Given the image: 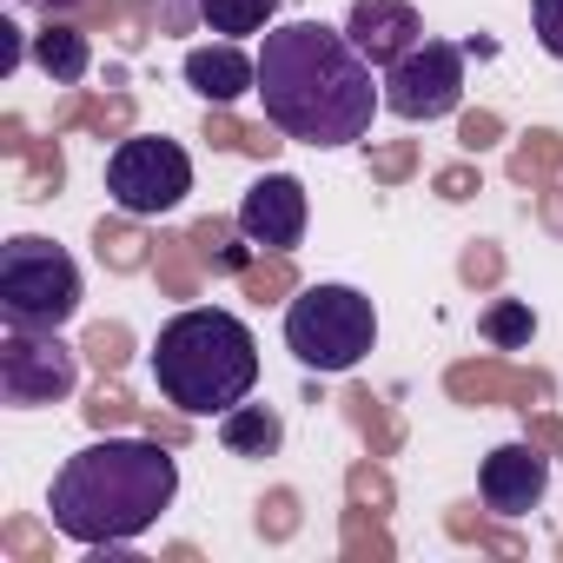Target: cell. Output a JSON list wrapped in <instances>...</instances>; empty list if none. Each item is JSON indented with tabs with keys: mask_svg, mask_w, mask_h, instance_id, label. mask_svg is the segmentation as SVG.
Returning <instances> with one entry per match:
<instances>
[{
	"mask_svg": "<svg viewBox=\"0 0 563 563\" xmlns=\"http://www.w3.org/2000/svg\"><path fill=\"white\" fill-rule=\"evenodd\" d=\"M530 27L550 60H563V0H530Z\"/></svg>",
	"mask_w": 563,
	"mask_h": 563,
	"instance_id": "17",
	"label": "cell"
},
{
	"mask_svg": "<svg viewBox=\"0 0 563 563\" xmlns=\"http://www.w3.org/2000/svg\"><path fill=\"white\" fill-rule=\"evenodd\" d=\"M186 87L212 107H232L245 93H258V54H245L239 41H212L186 54Z\"/></svg>",
	"mask_w": 563,
	"mask_h": 563,
	"instance_id": "12",
	"label": "cell"
},
{
	"mask_svg": "<svg viewBox=\"0 0 563 563\" xmlns=\"http://www.w3.org/2000/svg\"><path fill=\"white\" fill-rule=\"evenodd\" d=\"M457 100H464V47L457 41H418L411 54H398L391 67H385V113H398V120H444V113H457Z\"/></svg>",
	"mask_w": 563,
	"mask_h": 563,
	"instance_id": "8",
	"label": "cell"
},
{
	"mask_svg": "<svg viewBox=\"0 0 563 563\" xmlns=\"http://www.w3.org/2000/svg\"><path fill=\"white\" fill-rule=\"evenodd\" d=\"M543 490H550V457H543L537 444H497V451L484 457V471H477V497H484L497 517L537 510Z\"/></svg>",
	"mask_w": 563,
	"mask_h": 563,
	"instance_id": "10",
	"label": "cell"
},
{
	"mask_svg": "<svg viewBox=\"0 0 563 563\" xmlns=\"http://www.w3.org/2000/svg\"><path fill=\"white\" fill-rule=\"evenodd\" d=\"M219 444L232 457H272L286 444V424H278L272 405H232V411H219Z\"/></svg>",
	"mask_w": 563,
	"mask_h": 563,
	"instance_id": "13",
	"label": "cell"
},
{
	"mask_svg": "<svg viewBox=\"0 0 563 563\" xmlns=\"http://www.w3.org/2000/svg\"><path fill=\"white\" fill-rule=\"evenodd\" d=\"M107 192L126 219H159L173 212L186 192H192V159L179 140H159V133H133L113 146L107 159Z\"/></svg>",
	"mask_w": 563,
	"mask_h": 563,
	"instance_id": "6",
	"label": "cell"
},
{
	"mask_svg": "<svg viewBox=\"0 0 563 563\" xmlns=\"http://www.w3.org/2000/svg\"><path fill=\"white\" fill-rule=\"evenodd\" d=\"M530 332H537V319H530V306H523V299H497V306L484 312V339H490V345H504V352L530 345Z\"/></svg>",
	"mask_w": 563,
	"mask_h": 563,
	"instance_id": "16",
	"label": "cell"
},
{
	"mask_svg": "<svg viewBox=\"0 0 563 563\" xmlns=\"http://www.w3.org/2000/svg\"><path fill=\"white\" fill-rule=\"evenodd\" d=\"M258 107L299 146H352L385 107V74L325 21H272L258 34Z\"/></svg>",
	"mask_w": 563,
	"mask_h": 563,
	"instance_id": "1",
	"label": "cell"
},
{
	"mask_svg": "<svg viewBox=\"0 0 563 563\" xmlns=\"http://www.w3.org/2000/svg\"><path fill=\"white\" fill-rule=\"evenodd\" d=\"M153 385L186 418H219L252 398L258 385V339L225 306L173 312L153 339Z\"/></svg>",
	"mask_w": 563,
	"mask_h": 563,
	"instance_id": "3",
	"label": "cell"
},
{
	"mask_svg": "<svg viewBox=\"0 0 563 563\" xmlns=\"http://www.w3.org/2000/svg\"><path fill=\"white\" fill-rule=\"evenodd\" d=\"M179 497V464L153 438H100L74 451L54 471V530L100 550V543H133L146 537Z\"/></svg>",
	"mask_w": 563,
	"mask_h": 563,
	"instance_id": "2",
	"label": "cell"
},
{
	"mask_svg": "<svg viewBox=\"0 0 563 563\" xmlns=\"http://www.w3.org/2000/svg\"><path fill=\"white\" fill-rule=\"evenodd\" d=\"M378 345V312L352 286H306L286 306V352L306 372H352Z\"/></svg>",
	"mask_w": 563,
	"mask_h": 563,
	"instance_id": "5",
	"label": "cell"
},
{
	"mask_svg": "<svg viewBox=\"0 0 563 563\" xmlns=\"http://www.w3.org/2000/svg\"><path fill=\"white\" fill-rule=\"evenodd\" d=\"M80 312V265L67 245L41 232H14L0 245V319L27 332H60Z\"/></svg>",
	"mask_w": 563,
	"mask_h": 563,
	"instance_id": "4",
	"label": "cell"
},
{
	"mask_svg": "<svg viewBox=\"0 0 563 563\" xmlns=\"http://www.w3.org/2000/svg\"><path fill=\"white\" fill-rule=\"evenodd\" d=\"M345 34H352V47H358V54L385 74L398 54H411V47L424 41V21H418L411 0H352Z\"/></svg>",
	"mask_w": 563,
	"mask_h": 563,
	"instance_id": "11",
	"label": "cell"
},
{
	"mask_svg": "<svg viewBox=\"0 0 563 563\" xmlns=\"http://www.w3.org/2000/svg\"><path fill=\"white\" fill-rule=\"evenodd\" d=\"M34 67H41L54 87H74V80H87L93 47H87V34H74V27H41V34H34Z\"/></svg>",
	"mask_w": 563,
	"mask_h": 563,
	"instance_id": "14",
	"label": "cell"
},
{
	"mask_svg": "<svg viewBox=\"0 0 563 563\" xmlns=\"http://www.w3.org/2000/svg\"><path fill=\"white\" fill-rule=\"evenodd\" d=\"M306 219H312V206H306V186H299L292 173H265V179H252L245 199H239V232H245L258 252L299 245V239H306Z\"/></svg>",
	"mask_w": 563,
	"mask_h": 563,
	"instance_id": "9",
	"label": "cell"
},
{
	"mask_svg": "<svg viewBox=\"0 0 563 563\" xmlns=\"http://www.w3.org/2000/svg\"><path fill=\"white\" fill-rule=\"evenodd\" d=\"M27 8H47V14H67V8H80V0H27Z\"/></svg>",
	"mask_w": 563,
	"mask_h": 563,
	"instance_id": "18",
	"label": "cell"
},
{
	"mask_svg": "<svg viewBox=\"0 0 563 563\" xmlns=\"http://www.w3.org/2000/svg\"><path fill=\"white\" fill-rule=\"evenodd\" d=\"M286 0H192V14L219 34V41H245V34H265L278 21Z\"/></svg>",
	"mask_w": 563,
	"mask_h": 563,
	"instance_id": "15",
	"label": "cell"
},
{
	"mask_svg": "<svg viewBox=\"0 0 563 563\" xmlns=\"http://www.w3.org/2000/svg\"><path fill=\"white\" fill-rule=\"evenodd\" d=\"M74 385H80V352L60 332H27V325L0 332V398L14 411L60 405Z\"/></svg>",
	"mask_w": 563,
	"mask_h": 563,
	"instance_id": "7",
	"label": "cell"
}]
</instances>
